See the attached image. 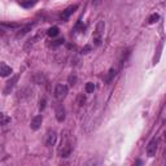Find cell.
<instances>
[{"mask_svg":"<svg viewBox=\"0 0 166 166\" xmlns=\"http://www.w3.org/2000/svg\"><path fill=\"white\" fill-rule=\"evenodd\" d=\"M71 152H73V145H71L69 133H67V131H64L60 148H58V156H60V157H69L71 154Z\"/></svg>","mask_w":166,"mask_h":166,"instance_id":"obj_1","label":"cell"},{"mask_svg":"<svg viewBox=\"0 0 166 166\" xmlns=\"http://www.w3.org/2000/svg\"><path fill=\"white\" fill-rule=\"evenodd\" d=\"M104 27H105V22L104 21H99L96 26V30L95 34L92 35V42L96 47H99L101 44V40H102V31H104Z\"/></svg>","mask_w":166,"mask_h":166,"instance_id":"obj_2","label":"cell"},{"mask_svg":"<svg viewBox=\"0 0 166 166\" xmlns=\"http://www.w3.org/2000/svg\"><path fill=\"white\" fill-rule=\"evenodd\" d=\"M67 86L66 85H62V83H60V85L56 86L55 88V99L58 100V101H62L66 97L67 95Z\"/></svg>","mask_w":166,"mask_h":166,"instance_id":"obj_3","label":"cell"},{"mask_svg":"<svg viewBox=\"0 0 166 166\" xmlns=\"http://www.w3.org/2000/svg\"><path fill=\"white\" fill-rule=\"evenodd\" d=\"M157 149H158V139H152L148 143L147 145V154L149 157H154L156 153H157Z\"/></svg>","mask_w":166,"mask_h":166,"instance_id":"obj_4","label":"cell"},{"mask_svg":"<svg viewBox=\"0 0 166 166\" xmlns=\"http://www.w3.org/2000/svg\"><path fill=\"white\" fill-rule=\"evenodd\" d=\"M56 140H57V134H56V131H53V130L47 131L46 139H44V143H46L47 147H53V145L56 144Z\"/></svg>","mask_w":166,"mask_h":166,"instance_id":"obj_5","label":"cell"},{"mask_svg":"<svg viewBox=\"0 0 166 166\" xmlns=\"http://www.w3.org/2000/svg\"><path fill=\"white\" fill-rule=\"evenodd\" d=\"M35 26V22H33V23H26V25H23L21 29L18 30V33H17V38H22V36H25L27 33H30L31 30H33V27Z\"/></svg>","mask_w":166,"mask_h":166,"instance_id":"obj_6","label":"cell"},{"mask_svg":"<svg viewBox=\"0 0 166 166\" xmlns=\"http://www.w3.org/2000/svg\"><path fill=\"white\" fill-rule=\"evenodd\" d=\"M42 122H43V117H42L40 114L35 116V117H34V118L31 119V123H30L31 130H34V131L39 130V129H40V126H42Z\"/></svg>","mask_w":166,"mask_h":166,"instance_id":"obj_7","label":"cell"},{"mask_svg":"<svg viewBox=\"0 0 166 166\" xmlns=\"http://www.w3.org/2000/svg\"><path fill=\"white\" fill-rule=\"evenodd\" d=\"M55 113H56V119L58 122H62L65 119V108L62 106L61 104H58L55 109Z\"/></svg>","mask_w":166,"mask_h":166,"instance_id":"obj_8","label":"cell"},{"mask_svg":"<svg viewBox=\"0 0 166 166\" xmlns=\"http://www.w3.org/2000/svg\"><path fill=\"white\" fill-rule=\"evenodd\" d=\"M42 38H43V33H42V31H39L35 36H33V38H30V39L27 40V43L25 44V50H27V48H30V46H33L34 43H36V42L39 40V39H42Z\"/></svg>","mask_w":166,"mask_h":166,"instance_id":"obj_9","label":"cell"},{"mask_svg":"<svg viewBox=\"0 0 166 166\" xmlns=\"http://www.w3.org/2000/svg\"><path fill=\"white\" fill-rule=\"evenodd\" d=\"M12 67L11 66H8V65H5L3 62L2 65H0V75L2 77H8V75H11L12 74Z\"/></svg>","mask_w":166,"mask_h":166,"instance_id":"obj_10","label":"cell"},{"mask_svg":"<svg viewBox=\"0 0 166 166\" xmlns=\"http://www.w3.org/2000/svg\"><path fill=\"white\" fill-rule=\"evenodd\" d=\"M77 9H78V5H77V4H74V5H71V7H69V8H66V11H65L64 13H62L61 18H62V19H67V18H69V17L71 16L73 13H74V12L77 11Z\"/></svg>","mask_w":166,"mask_h":166,"instance_id":"obj_11","label":"cell"},{"mask_svg":"<svg viewBox=\"0 0 166 166\" xmlns=\"http://www.w3.org/2000/svg\"><path fill=\"white\" fill-rule=\"evenodd\" d=\"M17 78H18L17 75H14L11 81L7 82V86H5V88H4V94H5V95H7V94H9V91H12V88L14 87V83L17 82Z\"/></svg>","mask_w":166,"mask_h":166,"instance_id":"obj_12","label":"cell"},{"mask_svg":"<svg viewBox=\"0 0 166 166\" xmlns=\"http://www.w3.org/2000/svg\"><path fill=\"white\" fill-rule=\"evenodd\" d=\"M33 95V91L31 90H29L27 87H25V88H22L21 91L18 92V99H25V97H30Z\"/></svg>","mask_w":166,"mask_h":166,"instance_id":"obj_13","label":"cell"},{"mask_svg":"<svg viewBox=\"0 0 166 166\" xmlns=\"http://www.w3.org/2000/svg\"><path fill=\"white\" fill-rule=\"evenodd\" d=\"M116 74H117V69L116 67H110L109 69V71H108V77H106V82H112L113 81V78L116 77Z\"/></svg>","mask_w":166,"mask_h":166,"instance_id":"obj_14","label":"cell"},{"mask_svg":"<svg viewBox=\"0 0 166 166\" xmlns=\"http://www.w3.org/2000/svg\"><path fill=\"white\" fill-rule=\"evenodd\" d=\"M47 35L51 36V38L57 36V35H58V27H57V26H53V27H51V29H48Z\"/></svg>","mask_w":166,"mask_h":166,"instance_id":"obj_15","label":"cell"},{"mask_svg":"<svg viewBox=\"0 0 166 166\" xmlns=\"http://www.w3.org/2000/svg\"><path fill=\"white\" fill-rule=\"evenodd\" d=\"M85 88H86L87 94H92V92L95 91V85H94L92 82H88V83H86V87H85Z\"/></svg>","mask_w":166,"mask_h":166,"instance_id":"obj_16","label":"cell"},{"mask_svg":"<svg viewBox=\"0 0 166 166\" xmlns=\"http://www.w3.org/2000/svg\"><path fill=\"white\" fill-rule=\"evenodd\" d=\"M158 19H160V16H158V14H157V13H153L152 16L148 18V22L150 23V25H152V23H156V22H157Z\"/></svg>","mask_w":166,"mask_h":166,"instance_id":"obj_17","label":"cell"},{"mask_svg":"<svg viewBox=\"0 0 166 166\" xmlns=\"http://www.w3.org/2000/svg\"><path fill=\"white\" fill-rule=\"evenodd\" d=\"M9 122H11V118L5 114V113H2V125L3 126H5V125H8Z\"/></svg>","mask_w":166,"mask_h":166,"instance_id":"obj_18","label":"cell"},{"mask_svg":"<svg viewBox=\"0 0 166 166\" xmlns=\"http://www.w3.org/2000/svg\"><path fill=\"white\" fill-rule=\"evenodd\" d=\"M44 79H46V78L43 77L42 74H36L35 77H34V81H35V82L38 83V85H40L42 82H44Z\"/></svg>","mask_w":166,"mask_h":166,"instance_id":"obj_19","label":"cell"},{"mask_svg":"<svg viewBox=\"0 0 166 166\" xmlns=\"http://www.w3.org/2000/svg\"><path fill=\"white\" fill-rule=\"evenodd\" d=\"M34 4H35V0H33V2H31V0H29V2H22L21 5L25 7V8H29V7H33Z\"/></svg>","mask_w":166,"mask_h":166,"instance_id":"obj_20","label":"cell"},{"mask_svg":"<svg viewBox=\"0 0 166 166\" xmlns=\"http://www.w3.org/2000/svg\"><path fill=\"white\" fill-rule=\"evenodd\" d=\"M62 43H64V39H57V40H55L52 43V47H57V46H60V44H62Z\"/></svg>","mask_w":166,"mask_h":166,"instance_id":"obj_21","label":"cell"},{"mask_svg":"<svg viewBox=\"0 0 166 166\" xmlns=\"http://www.w3.org/2000/svg\"><path fill=\"white\" fill-rule=\"evenodd\" d=\"M91 50H92L91 46H85V47L82 48V53H88Z\"/></svg>","mask_w":166,"mask_h":166,"instance_id":"obj_22","label":"cell"},{"mask_svg":"<svg viewBox=\"0 0 166 166\" xmlns=\"http://www.w3.org/2000/svg\"><path fill=\"white\" fill-rule=\"evenodd\" d=\"M75 82H77V78L75 77H69V83H70L71 86H74Z\"/></svg>","mask_w":166,"mask_h":166,"instance_id":"obj_23","label":"cell"},{"mask_svg":"<svg viewBox=\"0 0 166 166\" xmlns=\"http://www.w3.org/2000/svg\"><path fill=\"white\" fill-rule=\"evenodd\" d=\"M44 108H46V100L43 99V100H40V106H39V109H40V110H43Z\"/></svg>","mask_w":166,"mask_h":166,"instance_id":"obj_24","label":"cell"},{"mask_svg":"<svg viewBox=\"0 0 166 166\" xmlns=\"http://www.w3.org/2000/svg\"><path fill=\"white\" fill-rule=\"evenodd\" d=\"M164 135H165V141H166V131H165V134H164Z\"/></svg>","mask_w":166,"mask_h":166,"instance_id":"obj_25","label":"cell"}]
</instances>
